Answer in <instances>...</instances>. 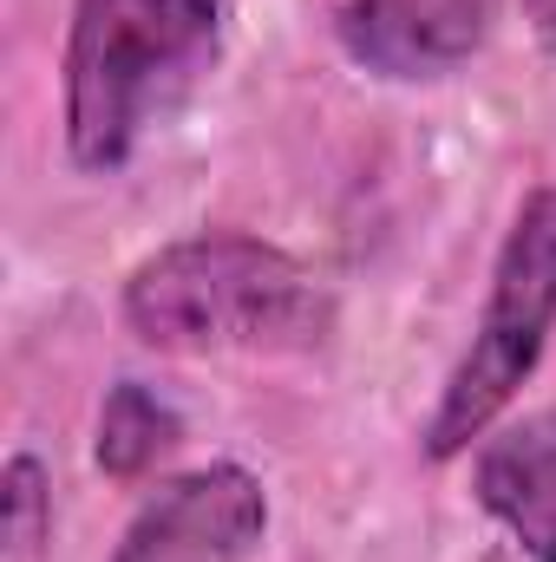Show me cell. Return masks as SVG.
I'll use <instances>...</instances> for the list:
<instances>
[{
	"mask_svg": "<svg viewBox=\"0 0 556 562\" xmlns=\"http://www.w3.org/2000/svg\"><path fill=\"white\" fill-rule=\"evenodd\" d=\"M119 321L151 353H314L334 334V288L263 236L203 229L125 276Z\"/></svg>",
	"mask_w": 556,
	"mask_h": 562,
	"instance_id": "1",
	"label": "cell"
},
{
	"mask_svg": "<svg viewBox=\"0 0 556 562\" xmlns=\"http://www.w3.org/2000/svg\"><path fill=\"white\" fill-rule=\"evenodd\" d=\"M223 0H73L59 53L66 157L112 177L216 66Z\"/></svg>",
	"mask_w": 556,
	"mask_h": 562,
	"instance_id": "2",
	"label": "cell"
},
{
	"mask_svg": "<svg viewBox=\"0 0 556 562\" xmlns=\"http://www.w3.org/2000/svg\"><path fill=\"white\" fill-rule=\"evenodd\" d=\"M556 334V183L524 190L498 262L485 281V307L478 327L465 340V353L452 360L438 406L419 425V458L425 464H452L471 445H485L504 413L518 406V393L531 386V373L544 367Z\"/></svg>",
	"mask_w": 556,
	"mask_h": 562,
	"instance_id": "3",
	"label": "cell"
},
{
	"mask_svg": "<svg viewBox=\"0 0 556 562\" xmlns=\"http://www.w3.org/2000/svg\"><path fill=\"white\" fill-rule=\"evenodd\" d=\"M269 537V491L249 464L216 458L164 477L105 562H249Z\"/></svg>",
	"mask_w": 556,
	"mask_h": 562,
	"instance_id": "4",
	"label": "cell"
},
{
	"mask_svg": "<svg viewBox=\"0 0 556 562\" xmlns=\"http://www.w3.org/2000/svg\"><path fill=\"white\" fill-rule=\"evenodd\" d=\"M485 0H341L334 7V46L393 86L452 79L485 46Z\"/></svg>",
	"mask_w": 556,
	"mask_h": 562,
	"instance_id": "5",
	"label": "cell"
},
{
	"mask_svg": "<svg viewBox=\"0 0 556 562\" xmlns=\"http://www.w3.org/2000/svg\"><path fill=\"white\" fill-rule=\"evenodd\" d=\"M471 497L531 562H556V406L498 425L478 445Z\"/></svg>",
	"mask_w": 556,
	"mask_h": 562,
	"instance_id": "6",
	"label": "cell"
},
{
	"mask_svg": "<svg viewBox=\"0 0 556 562\" xmlns=\"http://www.w3.org/2000/svg\"><path fill=\"white\" fill-rule=\"evenodd\" d=\"M184 445V413L144 386V380H119L99 406V425H92V464L119 484H132L144 471H157L170 451Z\"/></svg>",
	"mask_w": 556,
	"mask_h": 562,
	"instance_id": "7",
	"label": "cell"
},
{
	"mask_svg": "<svg viewBox=\"0 0 556 562\" xmlns=\"http://www.w3.org/2000/svg\"><path fill=\"white\" fill-rule=\"evenodd\" d=\"M0 537L7 562H40L53 543V477L33 451H13L0 471Z\"/></svg>",
	"mask_w": 556,
	"mask_h": 562,
	"instance_id": "8",
	"label": "cell"
},
{
	"mask_svg": "<svg viewBox=\"0 0 556 562\" xmlns=\"http://www.w3.org/2000/svg\"><path fill=\"white\" fill-rule=\"evenodd\" d=\"M524 20H531L537 46H544V53H556V0H524Z\"/></svg>",
	"mask_w": 556,
	"mask_h": 562,
	"instance_id": "9",
	"label": "cell"
}]
</instances>
